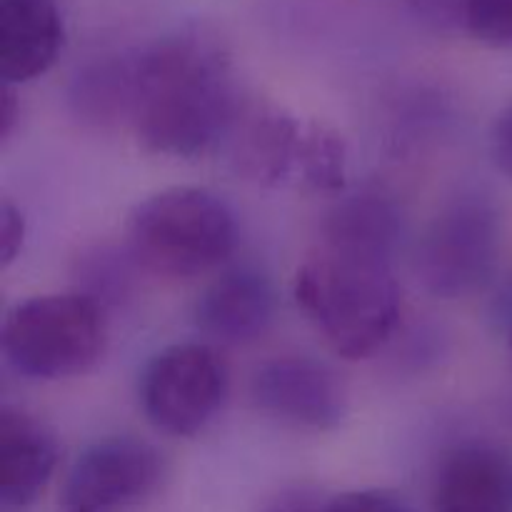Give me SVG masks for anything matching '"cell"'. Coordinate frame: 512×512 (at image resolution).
Segmentation results:
<instances>
[{
    "label": "cell",
    "instance_id": "cell-1",
    "mask_svg": "<svg viewBox=\"0 0 512 512\" xmlns=\"http://www.w3.org/2000/svg\"><path fill=\"white\" fill-rule=\"evenodd\" d=\"M240 103L230 58L200 33L170 35L130 60L128 120L155 155L210 153L228 138Z\"/></svg>",
    "mask_w": 512,
    "mask_h": 512
},
{
    "label": "cell",
    "instance_id": "cell-2",
    "mask_svg": "<svg viewBox=\"0 0 512 512\" xmlns=\"http://www.w3.org/2000/svg\"><path fill=\"white\" fill-rule=\"evenodd\" d=\"M293 295L335 355L370 358L400 320V285L393 260L323 243L295 270Z\"/></svg>",
    "mask_w": 512,
    "mask_h": 512
},
{
    "label": "cell",
    "instance_id": "cell-3",
    "mask_svg": "<svg viewBox=\"0 0 512 512\" xmlns=\"http://www.w3.org/2000/svg\"><path fill=\"white\" fill-rule=\"evenodd\" d=\"M225 140L235 173L263 188L293 185L313 193H340L348 183L343 135L273 100H243Z\"/></svg>",
    "mask_w": 512,
    "mask_h": 512
},
{
    "label": "cell",
    "instance_id": "cell-4",
    "mask_svg": "<svg viewBox=\"0 0 512 512\" xmlns=\"http://www.w3.org/2000/svg\"><path fill=\"white\" fill-rule=\"evenodd\" d=\"M128 243L153 273L195 278L233 255L238 228L233 210L213 190L175 185L135 205Z\"/></svg>",
    "mask_w": 512,
    "mask_h": 512
},
{
    "label": "cell",
    "instance_id": "cell-5",
    "mask_svg": "<svg viewBox=\"0 0 512 512\" xmlns=\"http://www.w3.org/2000/svg\"><path fill=\"white\" fill-rule=\"evenodd\" d=\"M103 350V308L90 295H35L15 305L5 318L3 353L28 378L83 375L95 368Z\"/></svg>",
    "mask_w": 512,
    "mask_h": 512
},
{
    "label": "cell",
    "instance_id": "cell-6",
    "mask_svg": "<svg viewBox=\"0 0 512 512\" xmlns=\"http://www.w3.org/2000/svg\"><path fill=\"white\" fill-rule=\"evenodd\" d=\"M503 240L500 213L480 193H460L430 220L415 253V273L438 298H465L495 273Z\"/></svg>",
    "mask_w": 512,
    "mask_h": 512
},
{
    "label": "cell",
    "instance_id": "cell-7",
    "mask_svg": "<svg viewBox=\"0 0 512 512\" xmlns=\"http://www.w3.org/2000/svg\"><path fill=\"white\" fill-rule=\"evenodd\" d=\"M228 363L210 343L168 345L140 378V403L155 430L175 438L203 433L228 398Z\"/></svg>",
    "mask_w": 512,
    "mask_h": 512
},
{
    "label": "cell",
    "instance_id": "cell-8",
    "mask_svg": "<svg viewBox=\"0 0 512 512\" xmlns=\"http://www.w3.org/2000/svg\"><path fill=\"white\" fill-rule=\"evenodd\" d=\"M165 460L138 438H105L80 453L65 480L68 510L120 512L140 505L160 488Z\"/></svg>",
    "mask_w": 512,
    "mask_h": 512
},
{
    "label": "cell",
    "instance_id": "cell-9",
    "mask_svg": "<svg viewBox=\"0 0 512 512\" xmlns=\"http://www.w3.org/2000/svg\"><path fill=\"white\" fill-rule=\"evenodd\" d=\"M253 403L270 418L305 430H333L348 413V393L330 365L313 358H275L250 383Z\"/></svg>",
    "mask_w": 512,
    "mask_h": 512
},
{
    "label": "cell",
    "instance_id": "cell-10",
    "mask_svg": "<svg viewBox=\"0 0 512 512\" xmlns=\"http://www.w3.org/2000/svg\"><path fill=\"white\" fill-rule=\"evenodd\" d=\"M275 318V290L268 275L253 265L220 273L195 303V325L220 345L258 340Z\"/></svg>",
    "mask_w": 512,
    "mask_h": 512
},
{
    "label": "cell",
    "instance_id": "cell-11",
    "mask_svg": "<svg viewBox=\"0 0 512 512\" xmlns=\"http://www.w3.org/2000/svg\"><path fill=\"white\" fill-rule=\"evenodd\" d=\"M58 465V440L25 410L0 408V508L20 512L48 488Z\"/></svg>",
    "mask_w": 512,
    "mask_h": 512
},
{
    "label": "cell",
    "instance_id": "cell-12",
    "mask_svg": "<svg viewBox=\"0 0 512 512\" xmlns=\"http://www.w3.org/2000/svg\"><path fill=\"white\" fill-rule=\"evenodd\" d=\"M433 512H512V458L493 445L445 455L433 483Z\"/></svg>",
    "mask_w": 512,
    "mask_h": 512
},
{
    "label": "cell",
    "instance_id": "cell-13",
    "mask_svg": "<svg viewBox=\"0 0 512 512\" xmlns=\"http://www.w3.org/2000/svg\"><path fill=\"white\" fill-rule=\"evenodd\" d=\"M63 40V18L53 0H0V78L5 85L48 73Z\"/></svg>",
    "mask_w": 512,
    "mask_h": 512
},
{
    "label": "cell",
    "instance_id": "cell-14",
    "mask_svg": "<svg viewBox=\"0 0 512 512\" xmlns=\"http://www.w3.org/2000/svg\"><path fill=\"white\" fill-rule=\"evenodd\" d=\"M323 243L365 250L393 260L403 235V213L390 195L380 190L348 195L330 210L323 225Z\"/></svg>",
    "mask_w": 512,
    "mask_h": 512
},
{
    "label": "cell",
    "instance_id": "cell-15",
    "mask_svg": "<svg viewBox=\"0 0 512 512\" xmlns=\"http://www.w3.org/2000/svg\"><path fill=\"white\" fill-rule=\"evenodd\" d=\"M465 25L485 45H512V0H465Z\"/></svg>",
    "mask_w": 512,
    "mask_h": 512
},
{
    "label": "cell",
    "instance_id": "cell-16",
    "mask_svg": "<svg viewBox=\"0 0 512 512\" xmlns=\"http://www.w3.org/2000/svg\"><path fill=\"white\" fill-rule=\"evenodd\" d=\"M320 512H410L408 505L385 490H353L325 500Z\"/></svg>",
    "mask_w": 512,
    "mask_h": 512
},
{
    "label": "cell",
    "instance_id": "cell-17",
    "mask_svg": "<svg viewBox=\"0 0 512 512\" xmlns=\"http://www.w3.org/2000/svg\"><path fill=\"white\" fill-rule=\"evenodd\" d=\"M25 240V218L8 198L0 203V255H3V268H8L23 250Z\"/></svg>",
    "mask_w": 512,
    "mask_h": 512
},
{
    "label": "cell",
    "instance_id": "cell-18",
    "mask_svg": "<svg viewBox=\"0 0 512 512\" xmlns=\"http://www.w3.org/2000/svg\"><path fill=\"white\" fill-rule=\"evenodd\" d=\"M490 150H493V160L505 175L512 178V103L503 108L493 125V135H490Z\"/></svg>",
    "mask_w": 512,
    "mask_h": 512
},
{
    "label": "cell",
    "instance_id": "cell-19",
    "mask_svg": "<svg viewBox=\"0 0 512 512\" xmlns=\"http://www.w3.org/2000/svg\"><path fill=\"white\" fill-rule=\"evenodd\" d=\"M320 508H323V503L315 493L288 490V493H280L273 503L265 505L263 512H320Z\"/></svg>",
    "mask_w": 512,
    "mask_h": 512
},
{
    "label": "cell",
    "instance_id": "cell-20",
    "mask_svg": "<svg viewBox=\"0 0 512 512\" xmlns=\"http://www.w3.org/2000/svg\"><path fill=\"white\" fill-rule=\"evenodd\" d=\"M20 115L18 95H15L13 85L3 83V108H0V138H8L13 133V125Z\"/></svg>",
    "mask_w": 512,
    "mask_h": 512
},
{
    "label": "cell",
    "instance_id": "cell-21",
    "mask_svg": "<svg viewBox=\"0 0 512 512\" xmlns=\"http://www.w3.org/2000/svg\"><path fill=\"white\" fill-rule=\"evenodd\" d=\"M508 355H510V365H512V328H510V335H508Z\"/></svg>",
    "mask_w": 512,
    "mask_h": 512
},
{
    "label": "cell",
    "instance_id": "cell-22",
    "mask_svg": "<svg viewBox=\"0 0 512 512\" xmlns=\"http://www.w3.org/2000/svg\"><path fill=\"white\" fill-rule=\"evenodd\" d=\"M65 512H78V510H65Z\"/></svg>",
    "mask_w": 512,
    "mask_h": 512
}]
</instances>
